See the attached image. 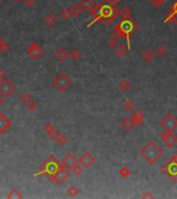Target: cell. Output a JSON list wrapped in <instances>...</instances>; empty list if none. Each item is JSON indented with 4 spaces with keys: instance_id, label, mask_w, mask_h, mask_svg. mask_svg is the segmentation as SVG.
Here are the masks:
<instances>
[{
    "instance_id": "cell-1",
    "label": "cell",
    "mask_w": 177,
    "mask_h": 199,
    "mask_svg": "<svg viewBox=\"0 0 177 199\" xmlns=\"http://www.w3.org/2000/svg\"><path fill=\"white\" fill-rule=\"evenodd\" d=\"M141 156L150 165L156 164L159 159L163 156V149L156 142L150 141L141 150Z\"/></svg>"
},
{
    "instance_id": "cell-2",
    "label": "cell",
    "mask_w": 177,
    "mask_h": 199,
    "mask_svg": "<svg viewBox=\"0 0 177 199\" xmlns=\"http://www.w3.org/2000/svg\"><path fill=\"white\" fill-rule=\"evenodd\" d=\"M60 165L58 162H56V160H54V158L51 156L50 158H48V160L43 164V166L40 167V171L35 174V176H37L40 173H45L47 174V176L49 178L51 181H54V178H55V175L58 172L60 168Z\"/></svg>"
},
{
    "instance_id": "cell-3",
    "label": "cell",
    "mask_w": 177,
    "mask_h": 199,
    "mask_svg": "<svg viewBox=\"0 0 177 199\" xmlns=\"http://www.w3.org/2000/svg\"><path fill=\"white\" fill-rule=\"evenodd\" d=\"M53 84L59 91L64 93L72 86V80L64 73H59L55 76L54 80H53Z\"/></svg>"
},
{
    "instance_id": "cell-4",
    "label": "cell",
    "mask_w": 177,
    "mask_h": 199,
    "mask_svg": "<svg viewBox=\"0 0 177 199\" xmlns=\"http://www.w3.org/2000/svg\"><path fill=\"white\" fill-rule=\"evenodd\" d=\"M17 86L9 78L0 80V96L3 98H8L14 93Z\"/></svg>"
},
{
    "instance_id": "cell-5",
    "label": "cell",
    "mask_w": 177,
    "mask_h": 199,
    "mask_svg": "<svg viewBox=\"0 0 177 199\" xmlns=\"http://www.w3.org/2000/svg\"><path fill=\"white\" fill-rule=\"evenodd\" d=\"M43 50L36 43H30L27 48V54L33 60H38L43 56Z\"/></svg>"
},
{
    "instance_id": "cell-6",
    "label": "cell",
    "mask_w": 177,
    "mask_h": 199,
    "mask_svg": "<svg viewBox=\"0 0 177 199\" xmlns=\"http://www.w3.org/2000/svg\"><path fill=\"white\" fill-rule=\"evenodd\" d=\"M161 126L166 131H175L177 129V117H175L172 113H168L162 119Z\"/></svg>"
},
{
    "instance_id": "cell-7",
    "label": "cell",
    "mask_w": 177,
    "mask_h": 199,
    "mask_svg": "<svg viewBox=\"0 0 177 199\" xmlns=\"http://www.w3.org/2000/svg\"><path fill=\"white\" fill-rule=\"evenodd\" d=\"M161 139L163 140L165 144L168 147H173L177 143V137L175 134L172 133V131H166L161 134Z\"/></svg>"
},
{
    "instance_id": "cell-8",
    "label": "cell",
    "mask_w": 177,
    "mask_h": 199,
    "mask_svg": "<svg viewBox=\"0 0 177 199\" xmlns=\"http://www.w3.org/2000/svg\"><path fill=\"white\" fill-rule=\"evenodd\" d=\"M79 162L83 167H85V168H89V167H91L92 165L95 163V158H94V156H92L91 152H85L81 157H80Z\"/></svg>"
},
{
    "instance_id": "cell-9",
    "label": "cell",
    "mask_w": 177,
    "mask_h": 199,
    "mask_svg": "<svg viewBox=\"0 0 177 199\" xmlns=\"http://www.w3.org/2000/svg\"><path fill=\"white\" fill-rule=\"evenodd\" d=\"M69 171L65 169V167L63 166V165H61L60 168H59V170H58V172L56 173V175H55L54 181H56L57 184L61 185V184H63L64 181L69 178Z\"/></svg>"
},
{
    "instance_id": "cell-10",
    "label": "cell",
    "mask_w": 177,
    "mask_h": 199,
    "mask_svg": "<svg viewBox=\"0 0 177 199\" xmlns=\"http://www.w3.org/2000/svg\"><path fill=\"white\" fill-rule=\"evenodd\" d=\"M77 164H78V160H77V158L72 154H71V152L65 155V157L63 158V160H62V165L67 169H72V167L76 166Z\"/></svg>"
},
{
    "instance_id": "cell-11",
    "label": "cell",
    "mask_w": 177,
    "mask_h": 199,
    "mask_svg": "<svg viewBox=\"0 0 177 199\" xmlns=\"http://www.w3.org/2000/svg\"><path fill=\"white\" fill-rule=\"evenodd\" d=\"M69 56H71V53L69 52V50H67L65 47L58 48V49L56 50V52H55V58L60 62L65 61Z\"/></svg>"
},
{
    "instance_id": "cell-12",
    "label": "cell",
    "mask_w": 177,
    "mask_h": 199,
    "mask_svg": "<svg viewBox=\"0 0 177 199\" xmlns=\"http://www.w3.org/2000/svg\"><path fill=\"white\" fill-rule=\"evenodd\" d=\"M11 126V121L6 115L0 112V134L5 133Z\"/></svg>"
},
{
    "instance_id": "cell-13",
    "label": "cell",
    "mask_w": 177,
    "mask_h": 199,
    "mask_svg": "<svg viewBox=\"0 0 177 199\" xmlns=\"http://www.w3.org/2000/svg\"><path fill=\"white\" fill-rule=\"evenodd\" d=\"M45 131L46 133H47V135L49 136V137L51 138V139L53 140V141H55L58 136V131L55 129V127L53 125H50V123H47V125L45 126Z\"/></svg>"
},
{
    "instance_id": "cell-14",
    "label": "cell",
    "mask_w": 177,
    "mask_h": 199,
    "mask_svg": "<svg viewBox=\"0 0 177 199\" xmlns=\"http://www.w3.org/2000/svg\"><path fill=\"white\" fill-rule=\"evenodd\" d=\"M57 22H58V18L54 14L47 15L45 18V24L48 27H53V26H55L57 24Z\"/></svg>"
},
{
    "instance_id": "cell-15",
    "label": "cell",
    "mask_w": 177,
    "mask_h": 199,
    "mask_svg": "<svg viewBox=\"0 0 177 199\" xmlns=\"http://www.w3.org/2000/svg\"><path fill=\"white\" fill-rule=\"evenodd\" d=\"M134 121H133L132 117H130V116H127V117H124L121 121V127H122L124 130L127 131H130L132 130L133 127H134Z\"/></svg>"
},
{
    "instance_id": "cell-16",
    "label": "cell",
    "mask_w": 177,
    "mask_h": 199,
    "mask_svg": "<svg viewBox=\"0 0 177 199\" xmlns=\"http://www.w3.org/2000/svg\"><path fill=\"white\" fill-rule=\"evenodd\" d=\"M80 4H81L83 11H91V9L93 8V6H94L93 0H82Z\"/></svg>"
},
{
    "instance_id": "cell-17",
    "label": "cell",
    "mask_w": 177,
    "mask_h": 199,
    "mask_svg": "<svg viewBox=\"0 0 177 199\" xmlns=\"http://www.w3.org/2000/svg\"><path fill=\"white\" fill-rule=\"evenodd\" d=\"M132 119H133V121H134V125H141L143 121H144V117H143L141 112L137 111V112H135L134 114H133Z\"/></svg>"
},
{
    "instance_id": "cell-18",
    "label": "cell",
    "mask_w": 177,
    "mask_h": 199,
    "mask_svg": "<svg viewBox=\"0 0 177 199\" xmlns=\"http://www.w3.org/2000/svg\"><path fill=\"white\" fill-rule=\"evenodd\" d=\"M127 48L124 47L123 45H117L115 47V53L117 56L119 57H123L125 54H127Z\"/></svg>"
},
{
    "instance_id": "cell-19",
    "label": "cell",
    "mask_w": 177,
    "mask_h": 199,
    "mask_svg": "<svg viewBox=\"0 0 177 199\" xmlns=\"http://www.w3.org/2000/svg\"><path fill=\"white\" fill-rule=\"evenodd\" d=\"M71 11H72V15L74 17H79L82 14V11H83V8H82L81 4H75V5H72L71 7Z\"/></svg>"
},
{
    "instance_id": "cell-20",
    "label": "cell",
    "mask_w": 177,
    "mask_h": 199,
    "mask_svg": "<svg viewBox=\"0 0 177 199\" xmlns=\"http://www.w3.org/2000/svg\"><path fill=\"white\" fill-rule=\"evenodd\" d=\"M142 57L146 62H149V61H151V60H153L154 54H153V52H152L151 50H146V51H144Z\"/></svg>"
},
{
    "instance_id": "cell-21",
    "label": "cell",
    "mask_w": 177,
    "mask_h": 199,
    "mask_svg": "<svg viewBox=\"0 0 177 199\" xmlns=\"http://www.w3.org/2000/svg\"><path fill=\"white\" fill-rule=\"evenodd\" d=\"M118 87L121 89V90L123 91H127L128 89L132 87V84H130V81H127V80H123V81H121L119 84H118Z\"/></svg>"
},
{
    "instance_id": "cell-22",
    "label": "cell",
    "mask_w": 177,
    "mask_h": 199,
    "mask_svg": "<svg viewBox=\"0 0 177 199\" xmlns=\"http://www.w3.org/2000/svg\"><path fill=\"white\" fill-rule=\"evenodd\" d=\"M60 16H61V18L63 19V20H69V19L72 16V11H71V8L66 7V8L62 9V11H60Z\"/></svg>"
},
{
    "instance_id": "cell-23",
    "label": "cell",
    "mask_w": 177,
    "mask_h": 199,
    "mask_svg": "<svg viewBox=\"0 0 177 199\" xmlns=\"http://www.w3.org/2000/svg\"><path fill=\"white\" fill-rule=\"evenodd\" d=\"M38 103L36 101H34V100H31L30 102L27 104V109L30 112H34V111H36L38 109Z\"/></svg>"
},
{
    "instance_id": "cell-24",
    "label": "cell",
    "mask_w": 177,
    "mask_h": 199,
    "mask_svg": "<svg viewBox=\"0 0 177 199\" xmlns=\"http://www.w3.org/2000/svg\"><path fill=\"white\" fill-rule=\"evenodd\" d=\"M9 50V46L5 41L2 38H0V52L1 53H6Z\"/></svg>"
},
{
    "instance_id": "cell-25",
    "label": "cell",
    "mask_w": 177,
    "mask_h": 199,
    "mask_svg": "<svg viewBox=\"0 0 177 199\" xmlns=\"http://www.w3.org/2000/svg\"><path fill=\"white\" fill-rule=\"evenodd\" d=\"M7 198H11V199H13V198H23V195L19 192L17 189H13V190L9 192V194L7 195Z\"/></svg>"
},
{
    "instance_id": "cell-26",
    "label": "cell",
    "mask_w": 177,
    "mask_h": 199,
    "mask_svg": "<svg viewBox=\"0 0 177 199\" xmlns=\"http://www.w3.org/2000/svg\"><path fill=\"white\" fill-rule=\"evenodd\" d=\"M78 194H79V189L77 188V187L72 186L67 189V195L71 196V197H74V196L78 195Z\"/></svg>"
},
{
    "instance_id": "cell-27",
    "label": "cell",
    "mask_w": 177,
    "mask_h": 199,
    "mask_svg": "<svg viewBox=\"0 0 177 199\" xmlns=\"http://www.w3.org/2000/svg\"><path fill=\"white\" fill-rule=\"evenodd\" d=\"M69 57H71L72 60H75V61H78L80 58L82 57V54L80 53L79 50L75 49V50H72V52H71V56H69Z\"/></svg>"
},
{
    "instance_id": "cell-28",
    "label": "cell",
    "mask_w": 177,
    "mask_h": 199,
    "mask_svg": "<svg viewBox=\"0 0 177 199\" xmlns=\"http://www.w3.org/2000/svg\"><path fill=\"white\" fill-rule=\"evenodd\" d=\"M121 16H122L123 19H128L130 17V14H132V11H130V7H123L122 9H121Z\"/></svg>"
},
{
    "instance_id": "cell-29",
    "label": "cell",
    "mask_w": 177,
    "mask_h": 199,
    "mask_svg": "<svg viewBox=\"0 0 177 199\" xmlns=\"http://www.w3.org/2000/svg\"><path fill=\"white\" fill-rule=\"evenodd\" d=\"M72 172L75 174V175L80 176L82 173H83V169H82V167L80 166V165L77 164L76 166H74V167H72Z\"/></svg>"
},
{
    "instance_id": "cell-30",
    "label": "cell",
    "mask_w": 177,
    "mask_h": 199,
    "mask_svg": "<svg viewBox=\"0 0 177 199\" xmlns=\"http://www.w3.org/2000/svg\"><path fill=\"white\" fill-rule=\"evenodd\" d=\"M31 100H32V98H31V94L28 93H24L21 96V101L24 102V103H26V104H28Z\"/></svg>"
},
{
    "instance_id": "cell-31",
    "label": "cell",
    "mask_w": 177,
    "mask_h": 199,
    "mask_svg": "<svg viewBox=\"0 0 177 199\" xmlns=\"http://www.w3.org/2000/svg\"><path fill=\"white\" fill-rule=\"evenodd\" d=\"M55 141H56L57 143H59L60 145H62V144H64V143H66V138H65L62 134H58Z\"/></svg>"
},
{
    "instance_id": "cell-32",
    "label": "cell",
    "mask_w": 177,
    "mask_h": 199,
    "mask_svg": "<svg viewBox=\"0 0 177 199\" xmlns=\"http://www.w3.org/2000/svg\"><path fill=\"white\" fill-rule=\"evenodd\" d=\"M130 170H128V169L127 168V167H122V168L120 169L119 170V174L121 176H122V178H127L128 175H130Z\"/></svg>"
},
{
    "instance_id": "cell-33",
    "label": "cell",
    "mask_w": 177,
    "mask_h": 199,
    "mask_svg": "<svg viewBox=\"0 0 177 199\" xmlns=\"http://www.w3.org/2000/svg\"><path fill=\"white\" fill-rule=\"evenodd\" d=\"M124 108H125V110L132 111L133 109L135 108V105L132 101H127V102H125V104H124Z\"/></svg>"
},
{
    "instance_id": "cell-34",
    "label": "cell",
    "mask_w": 177,
    "mask_h": 199,
    "mask_svg": "<svg viewBox=\"0 0 177 199\" xmlns=\"http://www.w3.org/2000/svg\"><path fill=\"white\" fill-rule=\"evenodd\" d=\"M35 0H24V4L27 7H32L35 4Z\"/></svg>"
},
{
    "instance_id": "cell-35",
    "label": "cell",
    "mask_w": 177,
    "mask_h": 199,
    "mask_svg": "<svg viewBox=\"0 0 177 199\" xmlns=\"http://www.w3.org/2000/svg\"><path fill=\"white\" fill-rule=\"evenodd\" d=\"M166 54V49L164 47H159L157 48V55L159 56H164Z\"/></svg>"
},
{
    "instance_id": "cell-36",
    "label": "cell",
    "mask_w": 177,
    "mask_h": 199,
    "mask_svg": "<svg viewBox=\"0 0 177 199\" xmlns=\"http://www.w3.org/2000/svg\"><path fill=\"white\" fill-rule=\"evenodd\" d=\"M109 46H110L111 48L116 47V46H117V40H116V38H112V40H110L109 41Z\"/></svg>"
},
{
    "instance_id": "cell-37",
    "label": "cell",
    "mask_w": 177,
    "mask_h": 199,
    "mask_svg": "<svg viewBox=\"0 0 177 199\" xmlns=\"http://www.w3.org/2000/svg\"><path fill=\"white\" fill-rule=\"evenodd\" d=\"M4 78H6V76H5V71H4L2 67H0V80H2V79H4Z\"/></svg>"
},
{
    "instance_id": "cell-38",
    "label": "cell",
    "mask_w": 177,
    "mask_h": 199,
    "mask_svg": "<svg viewBox=\"0 0 177 199\" xmlns=\"http://www.w3.org/2000/svg\"><path fill=\"white\" fill-rule=\"evenodd\" d=\"M3 104H4L3 96H0V107H2V106H3Z\"/></svg>"
},
{
    "instance_id": "cell-39",
    "label": "cell",
    "mask_w": 177,
    "mask_h": 199,
    "mask_svg": "<svg viewBox=\"0 0 177 199\" xmlns=\"http://www.w3.org/2000/svg\"><path fill=\"white\" fill-rule=\"evenodd\" d=\"M118 1H119V0H110V3H111V5H114V4H116Z\"/></svg>"
},
{
    "instance_id": "cell-40",
    "label": "cell",
    "mask_w": 177,
    "mask_h": 199,
    "mask_svg": "<svg viewBox=\"0 0 177 199\" xmlns=\"http://www.w3.org/2000/svg\"><path fill=\"white\" fill-rule=\"evenodd\" d=\"M14 2H17V3H20V2H22L23 0H13Z\"/></svg>"
},
{
    "instance_id": "cell-41",
    "label": "cell",
    "mask_w": 177,
    "mask_h": 199,
    "mask_svg": "<svg viewBox=\"0 0 177 199\" xmlns=\"http://www.w3.org/2000/svg\"><path fill=\"white\" fill-rule=\"evenodd\" d=\"M174 9H175L174 11H175V13H177V3L175 4V5H174Z\"/></svg>"
},
{
    "instance_id": "cell-42",
    "label": "cell",
    "mask_w": 177,
    "mask_h": 199,
    "mask_svg": "<svg viewBox=\"0 0 177 199\" xmlns=\"http://www.w3.org/2000/svg\"><path fill=\"white\" fill-rule=\"evenodd\" d=\"M0 1H4V0H0Z\"/></svg>"
},
{
    "instance_id": "cell-43",
    "label": "cell",
    "mask_w": 177,
    "mask_h": 199,
    "mask_svg": "<svg viewBox=\"0 0 177 199\" xmlns=\"http://www.w3.org/2000/svg\"><path fill=\"white\" fill-rule=\"evenodd\" d=\"M0 167H1V163H0Z\"/></svg>"
},
{
    "instance_id": "cell-44",
    "label": "cell",
    "mask_w": 177,
    "mask_h": 199,
    "mask_svg": "<svg viewBox=\"0 0 177 199\" xmlns=\"http://www.w3.org/2000/svg\"><path fill=\"white\" fill-rule=\"evenodd\" d=\"M176 158H177V156H176ZM176 162H177V161H176Z\"/></svg>"
}]
</instances>
